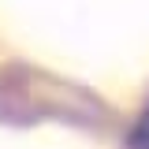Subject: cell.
<instances>
[{"mask_svg":"<svg viewBox=\"0 0 149 149\" xmlns=\"http://www.w3.org/2000/svg\"><path fill=\"white\" fill-rule=\"evenodd\" d=\"M134 149H149V108H146V116H142L138 130H134Z\"/></svg>","mask_w":149,"mask_h":149,"instance_id":"1","label":"cell"}]
</instances>
